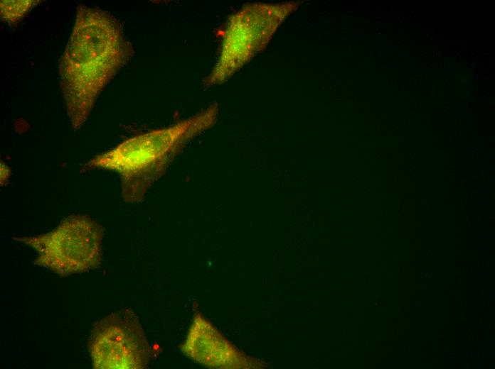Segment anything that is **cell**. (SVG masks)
Wrapping results in <instances>:
<instances>
[{"instance_id":"4","label":"cell","mask_w":495,"mask_h":369,"mask_svg":"<svg viewBox=\"0 0 495 369\" xmlns=\"http://www.w3.org/2000/svg\"><path fill=\"white\" fill-rule=\"evenodd\" d=\"M102 237V228L95 220L85 215H72L50 232L15 240L36 250L35 263L66 276L100 264Z\"/></svg>"},{"instance_id":"6","label":"cell","mask_w":495,"mask_h":369,"mask_svg":"<svg viewBox=\"0 0 495 369\" xmlns=\"http://www.w3.org/2000/svg\"><path fill=\"white\" fill-rule=\"evenodd\" d=\"M180 348L187 357L210 368H249L252 363L198 312Z\"/></svg>"},{"instance_id":"3","label":"cell","mask_w":495,"mask_h":369,"mask_svg":"<svg viewBox=\"0 0 495 369\" xmlns=\"http://www.w3.org/2000/svg\"><path fill=\"white\" fill-rule=\"evenodd\" d=\"M294 4L252 3L229 19L219 56L203 80L206 87L221 84L263 50Z\"/></svg>"},{"instance_id":"5","label":"cell","mask_w":495,"mask_h":369,"mask_svg":"<svg viewBox=\"0 0 495 369\" xmlns=\"http://www.w3.org/2000/svg\"><path fill=\"white\" fill-rule=\"evenodd\" d=\"M90 350L95 368H144L150 360L147 340L130 310L99 321L92 332Z\"/></svg>"},{"instance_id":"7","label":"cell","mask_w":495,"mask_h":369,"mask_svg":"<svg viewBox=\"0 0 495 369\" xmlns=\"http://www.w3.org/2000/svg\"><path fill=\"white\" fill-rule=\"evenodd\" d=\"M1 18L10 25L16 23L38 1H1Z\"/></svg>"},{"instance_id":"2","label":"cell","mask_w":495,"mask_h":369,"mask_svg":"<svg viewBox=\"0 0 495 369\" xmlns=\"http://www.w3.org/2000/svg\"><path fill=\"white\" fill-rule=\"evenodd\" d=\"M219 108L205 109L166 128L134 136L100 154L83 166L119 174L122 197L128 203L142 202L151 186L166 172L175 158L197 136L213 127Z\"/></svg>"},{"instance_id":"1","label":"cell","mask_w":495,"mask_h":369,"mask_svg":"<svg viewBox=\"0 0 495 369\" xmlns=\"http://www.w3.org/2000/svg\"><path fill=\"white\" fill-rule=\"evenodd\" d=\"M119 21L109 12L80 5L60 57V87L74 131L88 119L102 91L133 55Z\"/></svg>"}]
</instances>
